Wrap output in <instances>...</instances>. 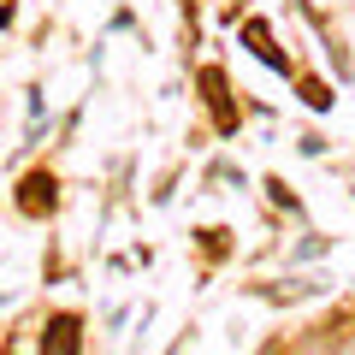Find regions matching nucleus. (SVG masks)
<instances>
[{"mask_svg": "<svg viewBox=\"0 0 355 355\" xmlns=\"http://www.w3.org/2000/svg\"><path fill=\"white\" fill-rule=\"evenodd\" d=\"M284 355H338V343H331V326H314V331H302V338H296Z\"/></svg>", "mask_w": 355, "mask_h": 355, "instance_id": "nucleus-1", "label": "nucleus"}, {"mask_svg": "<svg viewBox=\"0 0 355 355\" xmlns=\"http://www.w3.org/2000/svg\"><path fill=\"white\" fill-rule=\"evenodd\" d=\"M331 343H338V355H355V326H343V331H331Z\"/></svg>", "mask_w": 355, "mask_h": 355, "instance_id": "nucleus-2", "label": "nucleus"}]
</instances>
